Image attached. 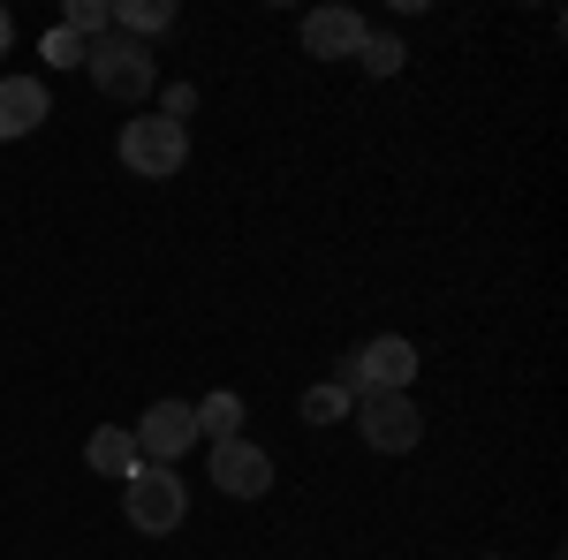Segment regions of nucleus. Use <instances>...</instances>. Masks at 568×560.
<instances>
[{
  "mask_svg": "<svg viewBox=\"0 0 568 560\" xmlns=\"http://www.w3.org/2000/svg\"><path fill=\"white\" fill-rule=\"evenodd\" d=\"M84 77L99 84V99H122V106H136V99H152V84H160V61H152V45L122 39V31H106V39L84 45Z\"/></svg>",
  "mask_w": 568,
  "mask_h": 560,
  "instance_id": "f257e3e1",
  "label": "nucleus"
},
{
  "mask_svg": "<svg viewBox=\"0 0 568 560\" xmlns=\"http://www.w3.org/2000/svg\"><path fill=\"white\" fill-rule=\"evenodd\" d=\"M122 508H130V530H144V538H168V530H182V516H190V492H182L175 470L136 462V470L122 477Z\"/></svg>",
  "mask_w": 568,
  "mask_h": 560,
  "instance_id": "f03ea898",
  "label": "nucleus"
},
{
  "mask_svg": "<svg viewBox=\"0 0 568 560\" xmlns=\"http://www.w3.org/2000/svg\"><path fill=\"white\" fill-rule=\"evenodd\" d=\"M409 379H417V348L402 342V334H379V342H364L334 371V387L349 394V401H364V394H409Z\"/></svg>",
  "mask_w": 568,
  "mask_h": 560,
  "instance_id": "7ed1b4c3",
  "label": "nucleus"
},
{
  "mask_svg": "<svg viewBox=\"0 0 568 560\" xmlns=\"http://www.w3.org/2000/svg\"><path fill=\"white\" fill-rule=\"evenodd\" d=\"M182 160H190V130H182V122H168V114H136V122H122V167L130 174L168 182V174H182Z\"/></svg>",
  "mask_w": 568,
  "mask_h": 560,
  "instance_id": "20e7f679",
  "label": "nucleus"
},
{
  "mask_svg": "<svg viewBox=\"0 0 568 560\" xmlns=\"http://www.w3.org/2000/svg\"><path fill=\"white\" fill-rule=\"evenodd\" d=\"M349 417H356V431H364L372 455H409V447L425 439V417H417L409 394H364Z\"/></svg>",
  "mask_w": 568,
  "mask_h": 560,
  "instance_id": "39448f33",
  "label": "nucleus"
},
{
  "mask_svg": "<svg viewBox=\"0 0 568 560\" xmlns=\"http://www.w3.org/2000/svg\"><path fill=\"white\" fill-rule=\"evenodd\" d=\"M136 439V462H160V470H175L182 455L197 447V417H190V401H152L144 417L130 425Z\"/></svg>",
  "mask_w": 568,
  "mask_h": 560,
  "instance_id": "423d86ee",
  "label": "nucleus"
},
{
  "mask_svg": "<svg viewBox=\"0 0 568 560\" xmlns=\"http://www.w3.org/2000/svg\"><path fill=\"white\" fill-rule=\"evenodd\" d=\"M213 485L227 500H258V492H273V455L251 447V439H220L213 447Z\"/></svg>",
  "mask_w": 568,
  "mask_h": 560,
  "instance_id": "0eeeda50",
  "label": "nucleus"
},
{
  "mask_svg": "<svg viewBox=\"0 0 568 560\" xmlns=\"http://www.w3.org/2000/svg\"><path fill=\"white\" fill-rule=\"evenodd\" d=\"M364 45V16L356 8H311L304 16V53L311 61H356Z\"/></svg>",
  "mask_w": 568,
  "mask_h": 560,
  "instance_id": "6e6552de",
  "label": "nucleus"
},
{
  "mask_svg": "<svg viewBox=\"0 0 568 560\" xmlns=\"http://www.w3.org/2000/svg\"><path fill=\"white\" fill-rule=\"evenodd\" d=\"M53 114V99H45L39 77H0V144H16V136H31Z\"/></svg>",
  "mask_w": 568,
  "mask_h": 560,
  "instance_id": "1a4fd4ad",
  "label": "nucleus"
},
{
  "mask_svg": "<svg viewBox=\"0 0 568 560\" xmlns=\"http://www.w3.org/2000/svg\"><path fill=\"white\" fill-rule=\"evenodd\" d=\"M84 462H91L99 477H130V470H136V439H130V425H99V431L84 439Z\"/></svg>",
  "mask_w": 568,
  "mask_h": 560,
  "instance_id": "9d476101",
  "label": "nucleus"
},
{
  "mask_svg": "<svg viewBox=\"0 0 568 560\" xmlns=\"http://www.w3.org/2000/svg\"><path fill=\"white\" fill-rule=\"evenodd\" d=\"M190 417H197V439H243V394H205V401H190Z\"/></svg>",
  "mask_w": 568,
  "mask_h": 560,
  "instance_id": "9b49d317",
  "label": "nucleus"
},
{
  "mask_svg": "<svg viewBox=\"0 0 568 560\" xmlns=\"http://www.w3.org/2000/svg\"><path fill=\"white\" fill-rule=\"evenodd\" d=\"M168 23H175V0H122V8H114V31H122V39H152V31H168Z\"/></svg>",
  "mask_w": 568,
  "mask_h": 560,
  "instance_id": "f8f14e48",
  "label": "nucleus"
},
{
  "mask_svg": "<svg viewBox=\"0 0 568 560\" xmlns=\"http://www.w3.org/2000/svg\"><path fill=\"white\" fill-rule=\"evenodd\" d=\"M356 61H364L372 77H402L409 45H402V39H387V31H364V45H356Z\"/></svg>",
  "mask_w": 568,
  "mask_h": 560,
  "instance_id": "ddd939ff",
  "label": "nucleus"
},
{
  "mask_svg": "<svg viewBox=\"0 0 568 560\" xmlns=\"http://www.w3.org/2000/svg\"><path fill=\"white\" fill-rule=\"evenodd\" d=\"M61 31H69V39H106V31H114V8H106V0H69V23H61Z\"/></svg>",
  "mask_w": 568,
  "mask_h": 560,
  "instance_id": "4468645a",
  "label": "nucleus"
},
{
  "mask_svg": "<svg viewBox=\"0 0 568 560\" xmlns=\"http://www.w3.org/2000/svg\"><path fill=\"white\" fill-rule=\"evenodd\" d=\"M349 409H356V401H349V394H342V387H334V379H326V387H311V394H304V425H342Z\"/></svg>",
  "mask_w": 568,
  "mask_h": 560,
  "instance_id": "2eb2a0df",
  "label": "nucleus"
},
{
  "mask_svg": "<svg viewBox=\"0 0 568 560\" xmlns=\"http://www.w3.org/2000/svg\"><path fill=\"white\" fill-rule=\"evenodd\" d=\"M45 61H53V69H84V39L53 31V39H45Z\"/></svg>",
  "mask_w": 568,
  "mask_h": 560,
  "instance_id": "dca6fc26",
  "label": "nucleus"
},
{
  "mask_svg": "<svg viewBox=\"0 0 568 560\" xmlns=\"http://www.w3.org/2000/svg\"><path fill=\"white\" fill-rule=\"evenodd\" d=\"M190 106H197V91H190V84H175V91H168V106H160V114H168V122H190Z\"/></svg>",
  "mask_w": 568,
  "mask_h": 560,
  "instance_id": "f3484780",
  "label": "nucleus"
},
{
  "mask_svg": "<svg viewBox=\"0 0 568 560\" xmlns=\"http://www.w3.org/2000/svg\"><path fill=\"white\" fill-rule=\"evenodd\" d=\"M8 45H16V16L0 8V53H8Z\"/></svg>",
  "mask_w": 568,
  "mask_h": 560,
  "instance_id": "a211bd4d",
  "label": "nucleus"
},
{
  "mask_svg": "<svg viewBox=\"0 0 568 560\" xmlns=\"http://www.w3.org/2000/svg\"><path fill=\"white\" fill-rule=\"evenodd\" d=\"M485 560H500V553H485Z\"/></svg>",
  "mask_w": 568,
  "mask_h": 560,
  "instance_id": "6ab92c4d",
  "label": "nucleus"
}]
</instances>
